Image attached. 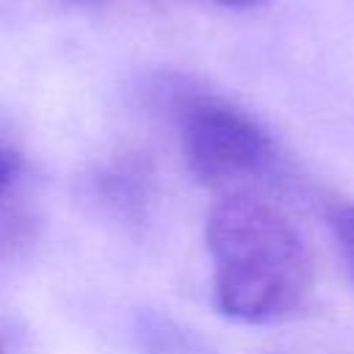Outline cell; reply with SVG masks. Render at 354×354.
<instances>
[{"instance_id":"obj_1","label":"cell","mask_w":354,"mask_h":354,"mask_svg":"<svg viewBox=\"0 0 354 354\" xmlns=\"http://www.w3.org/2000/svg\"><path fill=\"white\" fill-rule=\"evenodd\" d=\"M205 241L221 315L241 324H279L307 304L315 282L310 249L271 202L224 194L207 216Z\"/></svg>"},{"instance_id":"obj_2","label":"cell","mask_w":354,"mask_h":354,"mask_svg":"<svg viewBox=\"0 0 354 354\" xmlns=\"http://www.w3.org/2000/svg\"><path fill=\"white\" fill-rule=\"evenodd\" d=\"M174 119L185 163L207 188L252 194L249 185L263 180L277 160L268 130L224 97L183 91L174 102Z\"/></svg>"},{"instance_id":"obj_3","label":"cell","mask_w":354,"mask_h":354,"mask_svg":"<svg viewBox=\"0 0 354 354\" xmlns=\"http://www.w3.org/2000/svg\"><path fill=\"white\" fill-rule=\"evenodd\" d=\"M144 337H147L149 354H196L191 340H185V335L180 329H171L160 318L144 324Z\"/></svg>"},{"instance_id":"obj_4","label":"cell","mask_w":354,"mask_h":354,"mask_svg":"<svg viewBox=\"0 0 354 354\" xmlns=\"http://www.w3.org/2000/svg\"><path fill=\"white\" fill-rule=\"evenodd\" d=\"M329 224H332V232L340 243V252L354 274V202H337L332 210H329Z\"/></svg>"},{"instance_id":"obj_6","label":"cell","mask_w":354,"mask_h":354,"mask_svg":"<svg viewBox=\"0 0 354 354\" xmlns=\"http://www.w3.org/2000/svg\"><path fill=\"white\" fill-rule=\"evenodd\" d=\"M216 3H221V6H227V8H260V6H266L268 0H216Z\"/></svg>"},{"instance_id":"obj_5","label":"cell","mask_w":354,"mask_h":354,"mask_svg":"<svg viewBox=\"0 0 354 354\" xmlns=\"http://www.w3.org/2000/svg\"><path fill=\"white\" fill-rule=\"evenodd\" d=\"M19 169H22L19 152H17L14 147H8L6 141H0V194L8 191V185L17 180Z\"/></svg>"},{"instance_id":"obj_7","label":"cell","mask_w":354,"mask_h":354,"mask_svg":"<svg viewBox=\"0 0 354 354\" xmlns=\"http://www.w3.org/2000/svg\"><path fill=\"white\" fill-rule=\"evenodd\" d=\"M0 354H3V346H0Z\"/></svg>"}]
</instances>
